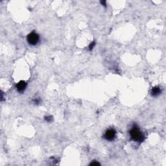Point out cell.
Wrapping results in <instances>:
<instances>
[{
	"instance_id": "obj_1",
	"label": "cell",
	"mask_w": 166,
	"mask_h": 166,
	"mask_svg": "<svg viewBox=\"0 0 166 166\" xmlns=\"http://www.w3.org/2000/svg\"><path fill=\"white\" fill-rule=\"evenodd\" d=\"M130 136L132 140L138 142H141L145 138L144 135L137 125H134L132 129H130Z\"/></svg>"
},
{
	"instance_id": "obj_2",
	"label": "cell",
	"mask_w": 166,
	"mask_h": 166,
	"mask_svg": "<svg viewBox=\"0 0 166 166\" xmlns=\"http://www.w3.org/2000/svg\"><path fill=\"white\" fill-rule=\"evenodd\" d=\"M27 40L28 43L30 45H36L39 41V35L37 33L33 32L31 33L27 37Z\"/></svg>"
},
{
	"instance_id": "obj_3",
	"label": "cell",
	"mask_w": 166,
	"mask_h": 166,
	"mask_svg": "<svg viewBox=\"0 0 166 166\" xmlns=\"http://www.w3.org/2000/svg\"><path fill=\"white\" fill-rule=\"evenodd\" d=\"M116 135V131L114 129H109L106 131L104 138L108 141H112L114 140Z\"/></svg>"
},
{
	"instance_id": "obj_4",
	"label": "cell",
	"mask_w": 166,
	"mask_h": 166,
	"mask_svg": "<svg viewBox=\"0 0 166 166\" xmlns=\"http://www.w3.org/2000/svg\"><path fill=\"white\" fill-rule=\"evenodd\" d=\"M27 87V83L24 81H21L16 85V89L18 92H22L25 90Z\"/></svg>"
},
{
	"instance_id": "obj_5",
	"label": "cell",
	"mask_w": 166,
	"mask_h": 166,
	"mask_svg": "<svg viewBox=\"0 0 166 166\" xmlns=\"http://www.w3.org/2000/svg\"><path fill=\"white\" fill-rule=\"evenodd\" d=\"M161 93V90L159 87H154L152 89V91H151V95L152 96H157L158 95L160 94Z\"/></svg>"
},
{
	"instance_id": "obj_6",
	"label": "cell",
	"mask_w": 166,
	"mask_h": 166,
	"mask_svg": "<svg viewBox=\"0 0 166 166\" xmlns=\"http://www.w3.org/2000/svg\"><path fill=\"white\" fill-rule=\"evenodd\" d=\"M45 120H46L47 121H48V122H50V121H52V119H53V117L51 116V115H49V116H47L45 118Z\"/></svg>"
},
{
	"instance_id": "obj_7",
	"label": "cell",
	"mask_w": 166,
	"mask_h": 166,
	"mask_svg": "<svg viewBox=\"0 0 166 166\" xmlns=\"http://www.w3.org/2000/svg\"><path fill=\"white\" fill-rule=\"evenodd\" d=\"M95 44V42H92L90 44V45H89V49H90V50H92V49L93 48V47H94Z\"/></svg>"
},
{
	"instance_id": "obj_8",
	"label": "cell",
	"mask_w": 166,
	"mask_h": 166,
	"mask_svg": "<svg viewBox=\"0 0 166 166\" xmlns=\"http://www.w3.org/2000/svg\"><path fill=\"white\" fill-rule=\"evenodd\" d=\"M100 163L99 162H96V161H94V162H92V163H90V165H99Z\"/></svg>"
}]
</instances>
